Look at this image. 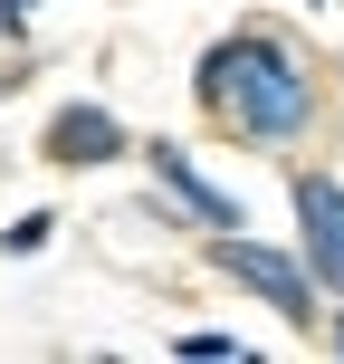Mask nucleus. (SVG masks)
Masks as SVG:
<instances>
[{"mask_svg": "<svg viewBox=\"0 0 344 364\" xmlns=\"http://www.w3.org/2000/svg\"><path fill=\"white\" fill-rule=\"evenodd\" d=\"M192 96L239 134V144H258V154H287L296 134L316 125V68H306V48L277 38V29L211 38L201 68H192Z\"/></svg>", "mask_w": 344, "mask_h": 364, "instance_id": "obj_1", "label": "nucleus"}, {"mask_svg": "<svg viewBox=\"0 0 344 364\" xmlns=\"http://www.w3.org/2000/svg\"><path fill=\"white\" fill-rule=\"evenodd\" d=\"M211 269L239 278L249 297H268L287 326H316V269L287 250H268V240H239V230H211Z\"/></svg>", "mask_w": 344, "mask_h": 364, "instance_id": "obj_2", "label": "nucleus"}, {"mask_svg": "<svg viewBox=\"0 0 344 364\" xmlns=\"http://www.w3.org/2000/svg\"><path fill=\"white\" fill-rule=\"evenodd\" d=\"M296 240H306L316 288L344 297V182L335 173H296Z\"/></svg>", "mask_w": 344, "mask_h": 364, "instance_id": "obj_3", "label": "nucleus"}, {"mask_svg": "<svg viewBox=\"0 0 344 364\" xmlns=\"http://www.w3.org/2000/svg\"><path fill=\"white\" fill-rule=\"evenodd\" d=\"M144 164H153V182H163V192H172L182 211L201 220V230H239V201L220 192V182L201 173V164H192V154H182V144H163V134H153V144H144Z\"/></svg>", "mask_w": 344, "mask_h": 364, "instance_id": "obj_4", "label": "nucleus"}, {"mask_svg": "<svg viewBox=\"0 0 344 364\" xmlns=\"http://www.w3.org/2000/svg\"><path fill=\"white\" fill-rule=\"evenodd\" d=\"M115 154H125V125H115L106 106H57L48 115V164L96 173V164H115Z\"/></svg>", "mask_w": 344, "mask_h": 364, "instance_id": "obj_5", "label": "nucleus"}, {"mask_svg": "<svg viewBox=\"0 0 344 364\" xmlns=\"http://www.w3.org/2000/svg\"><path fill=\"white\" fill-rule=\"evenodd\" d=\"M48 230H57V211H19L10 230H0V250H10V259H29V250H48Z\"/></svg>", "mask_w": 344, "mask_h": 364, "instance_id": "obj_6", "label": "nucleus"}, {"mask_svg": "<svg viewBox=\"0 0 344 364\" xmlns=\"http://www.w3.org/2000/svg\"><path fill=\"white\" fill-rule=\"evenodd\" d=\"M38 10V0H0V29H10V19H29Z\"/></svg>", "mask_w": 344, "mask_h": 364, "instance_id": "obj_7", "label": "nucleus"}, {"mask_svg": "<svg viewBox=\"0 0 344 364\" xmlns=\"http://www.w3.org/2000/svg\"><path fill=\"white\" fill-rule=\"evenodd\" d=\"M335 355H344V316H335Z\"/></svg>", "mask_w": 344, "mask_h": 364, "instance_id": "obj_8", "label": "nucleus"}]
</instances>
